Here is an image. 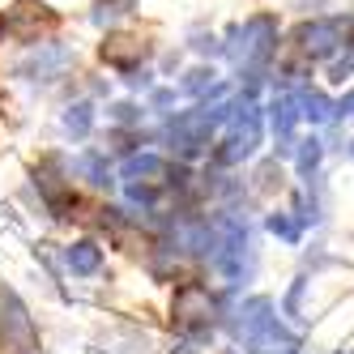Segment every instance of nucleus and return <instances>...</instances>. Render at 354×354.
<instances>
[{
  "label": "nucleus",
  "mask_w": 354,
  "mask_h": 354,
  "mask_svg": "<svg viewBox=\"0 0 354 354\" xmlns=\"http://www.w3.org/2000/svg\"><path fill=\"white\" fill-rule=\"evenodd\" d=\"M68 265L73 269H94L98 265V252L90 243H77V252H68Z\"/></svg>",
  "instance_id": "nucleus-1"
}]
</instances>
